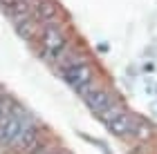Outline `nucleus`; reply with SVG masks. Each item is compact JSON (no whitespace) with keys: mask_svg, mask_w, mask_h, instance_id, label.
Here are the masks:
<instances>
[{"mask_svg":"<svg viewBox=\"0 0 157 154\" xmlns=\"http://www.w3.org/2000/svg\"><path fill=\"white\" fill-rule=\"evenodd\" d=\"M40 47H43V52H45V56L49 60L63 58L65 47H67V36L63 31V27L56 25V23L43 27L40 29Z\"/></svg>","mask_w":157,"mask_h":154,"instance_id":"f257e3e1","label":"nucleus"},{"mask_svg":"<svg viewBox=\"0 0 157 154\" xmlns=\"http://www.w3.org/2000/svg\"><path fill=\"white\" fill-rule=\"evenodd\" d=\"M27 125H32L29 116H27L20 107H16L2 123H0V145H5V148H13L16 141L20 138V134L27 130Z\"/></svg>","mask_w":157,"mask_h":154,"instance_id":"f03ea898","label":"nucleus"},{"mask_svg":"<svg viewBox=\"0 0 157 154\" xmlns=\"http://www.w3.org/2000/svg\"><path fill=\"white\" fill-rule=\"evenodd\" d=\"M63 78L70 87L74 89H85L88 85H92V81H94V67L90 65L88 60L78 63V65H72V67H65L63 69Z\"/></svg>","mask_w":157,"mask_h":154,"instance_id":"7ed1b4c3","label":"nucleus"},{"mask_svg":"<svg viewBox=\"0 0 157 154\" xmlns=\"http://www.w3.org/2000/svg\"><path fill=\"white\" fill-rule=\"evenodd\" d=\"M81 96H83V101L85 105L94 112V114H99V112H103L105 107H110L112 103H115V98H112V94L108 92V89H103V87H99V85H88L85 89H81Z\"/></svg>","mask_w":157,"mask_h":154,"instance_id":"20e7f679","label":"nucleus"},{"mask_svg":"<svg viewBox=\"0 0 157 154\" xmlns=\"http://www.w3.org/2000/svg\"><path fill=\"white\" fill-rule=\"evenodd\" d=\"M137 127H139V123L128 112H121L108 123V130L115 136H137Z\"/></svg>","mask_w":157,"mask_h":154,"instance_id":"39448f33","label":"nucleus"},{"mask_svg":"<svg viewBox=\"0 0 157 154\" xmlns=\"http://www.w3.org/2000/svg\"><path fill=\"white\" fill-rule=\"evenodd\" d=\"M32 16L43 27L52 25L56 20V16H59V7H56L54 0H36V2H32Z\"/></svg>","mask_w":157,"mask_h":154,"instance_id":"423d86ee","label":"nucleus"},{"mask_svg":"<svg viewBox=\"0 0 157 154\" xmlns=\"http://www.w3.org/2000/svg\"><path fill=\"white\" fill-rule=\"evenodd\" d=\"M13 29H16V34L20 38H25V40H32V38L40 36V23L34 16H27L23 20H18V23H13Z\"/></svg>","mask_w":157,"mask_h":154,"instance_id":"0eeeda50","label":"nucleus"},{"mask_svg":"<svg viewBox=\"0 0 157 154\" xmlns=\"http://www.w3.org/2000/svg\"><path fill=\"white\" fill-rule=\"evenodd\" d=\"M5 13L11 18V23H18V20L32 16V2H29V0H16Z\"/></svg>","mask_w":157,"mask_h":154,"instance_id":"6e6552de","label":"nucleus"},{"mask_svg":"<svg viewBox=\"0 0 157 154\" xmlns=\"http://www.w3.org/2000/svg\"><path fill=\"white\" fill-rule=\"evenodd\" d=\"M13 2H16V0H0V7H2V11H7Z\"/></svg>","mask_w":157,"mask_h":154,"instance_id":"1a4fd4ad","label":"nucleus"}]
</instances>
